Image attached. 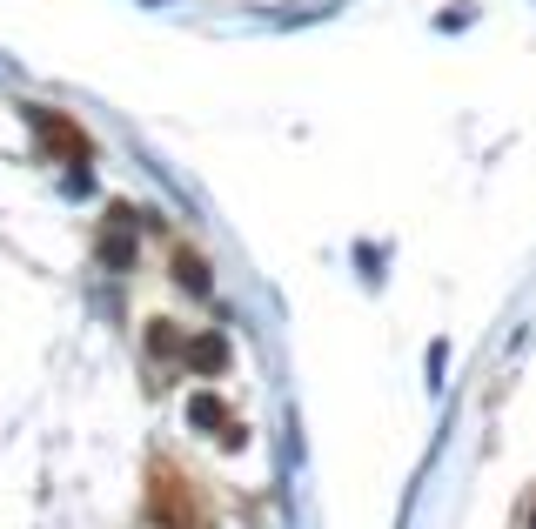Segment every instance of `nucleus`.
<instances>
[{"label":"nucleus","instance_id":"f257e3e1","mask_svg":"<svg viewBox=\"0 0 536 529\" xmlns=\"http://www.w3.org/2000/svg\"><path fill=\"white\" fill-rule=\"evenodd\" d=\"M27 121H34V134L47 141V155H61V161H88V134L74 128V121H61V114H47V108H27Z\"/></svg>","mask_w":536,"mask_h":529},{"label":"nucleus","instance_id":"f03ea898","mask_svg":"<svg viewBox=\"0 0 536 529\" xmlns=\"http://www.w3.org/2000/svg\"><path fill=\"white\" fill-rule=\"evenodd\" d=\"M181 355H188L195 375H222L228 369V335H195V342H181Z\"/></svg>","mask_w":536,"mask_h":529},{"label":"nucleus","instance_id":"7ed1b4c3","mask_svg":"<svg viewBox=\"0 0 536 529\" xmlns=\"http://www.w3.org/2000/svg\"><path fill=\"white\" fill-rule=\"evenodd\" d=\"M188 422H195V429H208V436H228V442H242L235 416H228V409H222L215 396H195V402H188Z\"/></svg>","mask_w":536,"mask_h":529},{"label":"nucleus","instance_id":"20e7f679","mask_svg":"<svg viewBox=\"0 0 536 529\" xmlns=\"http://www.w3.org/2000/svg\"><path fill=\"white\" fill-rule=\"evenodd\" d=\"M175 275L188 295H208V268H201V255H175Z\"/></svg>","mask_w":536,"mask_h":529},{"label":"nucleus","instance_id":"39448f33","mask_svg":"<svg viewBox=\"0 0 536 529\" xmlns=\"http://www.w3.org/2000/svg\"><path fill=\"white\" fill-rule=\"evenodd\" d=\"M101 255H108V268H128L134 242H128V235H108V242H101Z\"/></svg>","mask_w":536,"mask_h":529},{"label":"nucleus","instance_id":"423d86ee","mask_svg":"<svg viewBox=\"0 0 536 529\" xmlns=\"http://www.w3.org/2000/svg\"><path fill=\"white\" fill-rule=\"evenodd\" d=\"M148 349H155V355H168V349H181V335L168 329V322H155V329H148Z\"/></svg>","mask_w":536,"mask_h":529}]
</instances>
